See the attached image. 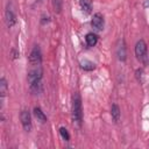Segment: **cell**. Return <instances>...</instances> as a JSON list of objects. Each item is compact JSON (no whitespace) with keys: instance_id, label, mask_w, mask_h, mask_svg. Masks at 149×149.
I'll list each match as a JSON object with an SVG mask.
<instances>
[{"instance_id":"obj_13","label":"cell","mask_w":149,"mask_h":149,"mask_svg":"<svg viewBox=\"0 0 149 149\" xmlns=\"http://www.w3.org/2000/svg\"><path fill=\"white\" fill-rule=\"evenodd\" d=\"M34 115H35V118L37 119V121H40V122H42V123L47 122V115L44 114V112H43L40 107H35V108H34Z\"/></svg>"},{"instance_id":"obj_16","label":"cell","mask_w":149,"mask_h":149,"mask_svg":"<svg viewBox=\"0 0 149 149\" xmlns=\"http://www.w3.org/2000/svg\"><path fill=\"white\" fill-rule=\"evenodd\" d=\"M62 3H63L62 0H52L54 9H55L56 13H61V10H62Z\"/></svg>"},{"instance_id":"obj_12","label":"cell","mask_w":149,"mask_h":149,"mask_svg":"<svg viewBox=\"0 0 149 149\" xmlns=\"http://www.w3.org/2000/svg\"><path fill=\"white\" fill-rule=\"evenodd\" d=\"M7 90H8L7 81H6L5 77H1V79H0V98H1V102H2L3 98L7 94Z\"/></svg>"},{"instance_id":"obj_11","label":"cell","mask_w":149,"mask_h":149,"mask_svg":"<svg viewBox=\"0 0 149 149\" xmlns=\"http://www.w3.org/2000/svg\"><path fill=\"white\" fill-rule=\"evenodd\" d=\"M85 41H86L87 47H94L97 44V42H98V36L95 34H93V33H88L85 36Z\"/></svg>"},{"instance_id":"obj_1","label":"cell","mask_w":149,"mask_h":149,"mask_svg":"<svg viewBox=\"0 0 149 149\" xmlns=\"http://www.w3.org/2000/svg\"><path fill=\"white\" fill-rule=\"evenodd\" d=\"M28 84L29 90L33 94H40L43 90L42 87V69L35 68L28 72Z\"/></svg>"},{"instance_id":"obj_14","label":"cell","mask_w":149,"mask_h":149,"mask_svg":"<svg viewBox=\"0 0 149 149\" xmlns=\"http://www.w3.org/2000/svg\"><path fill=\"white\" fill-rule=\"evenodd\" d=\"M80 7L81 10L85 14H90L92 12V0H80Z\"/></svg>"},{"instance_id":"obj_4","label":"cell","mask_w":149,"mask_h":149,"mask_svg":"<svg viewBox=\"0 0 149 149\" xmlns=\"http://www.w3.org/2000/svg\"><path fill=\"white\" fill-rule=\"evenodd\" d=\"M42 62V52L38 45H35L29 55V63L33 65H40Z\"/></svg>"},{"instance_id":"obj_18","label":"cell","mask_w":149,"mask_h":149,"mask_svg":"<svg viewBox=\"0 0 149 149\" xmlns=\"http://www.w3.org/2000/svg\"><path fill=\"white\" fill-rule=\"evenodd\" d=\"M12 56H13V59H15V58L19 57V52H16L15 49H13V50H12Z\"/></svg>"},{"instance_id":"obj_8","label":"cell","mask_w":149,"mask_h":149,"mask_svg":"<svg viewBox=\"0 0 149 149\" xmlns=\"http://www.w3.org/2000/svg\"><path fill=\"white\" fill-rule=\"evenodd\" d=\"M5 20H6V23H7L8 28H12L16 23V16H15L14 12L9 8V6L7 7V9L5 12Z\"/></svg>"},{"instance_id":"obj_6","label":"cell","mask_w":149,"mask_h":149,"mask_svg":"<svg viewBox=\"0 0 149 149\" xmlns=\"http://www.w3.org/2000/svg\"><path fill=\"white\" fill-rule=\"evenodd\" d=\"M91 26L92 28H94L95 30L98 31H101L104 29V26H105V20H104V16L102 14L100 13H95L91 20Z\"/></svg>"},{"instance_id":"obj_9","label":"cell","mask_w":149,"mask_h":149,"mask_svg":"<svg viewBox=\"0 0 149 149\" xmlns=\"http://www.w3.org/2000/svg\"><path fill=\"white\" fill-rule=\"evenodd\" d=\"M111 115H112V119L115 123H118L120 121V115H121V112H120V108L116 104H113L112 107H111Z\"/></svg>"},{"instance_id":"obj_2","label":"cell","mask_w":149,"mask_h":149,"mask_svg":"<svg viewBox=\"0 0 149 149\" xmlns=\"http://www.w3.org/2000/svg\"><path fill=\"white\" fill-rule=\"evenodd\" d=\"M72 119L78 126H81L83 107H81V99L78 93H74L72 95Z\"/></svg>"},{"instance_id":"obj_17","label":"cell","mask_w":149,"mask_h":149,"mask_svg":"<svg viewBox=\"0 0 149 149\" xmlns=\"http://www.w3.org/2000/svg\"><path fill=\"white\" fill-rule=\"evenodd\" d=\"M135 73H136V74H135V76H136V79H137V80L141 83V81H142V73H143L142 69H137Z\"/></svg>"},{"instance_id":"obj_7","label":"cell","mask_w":149,"mask_h":149,"mask_svg":"<svg viewBox=\"0 0 149 149\" xmlns=\"http://www.w3.org/2000/svg\"><path fill=\"white\" fill-rule=\"evenodd\" d=\"M116 56H118L119 61H121V62H125L126 61L127 52H126V43H125V40H120L119 41V44L116 47Z\"/></svg>"},{"instance_id":"obj_3","label":"cell","mask_w":149,"mask_h":149,"mask_svg":"<svg viewBox=\"0 0 149 149\" xmlns=\"http://www.w3.org/2000/svg\"><path fill=\"white\" fill-rule=\"evenodd\" d=\"M147 43L143 41V40H140L137 41L136 45H135V55L137 57V59L140 61H144L147 58Z\"/></svg>"},{"instance_id":"obj_15","label":"cell","mask_w":149,"mask_h":149,"mask_svg":"<svg viewBox=\"0 0 149 149\" xmlns=\"http://www.w3.org/2000/svg\"><path fill=\"white\" fill-rule=\"evenodd\" d=\"M59 134L62 135L63 140H65V141H69L70 140V134H69V132H68V129L65 127H61L59 128Z\"/></svg>"},{"instance_id":"obj_10","label":"cell","mask_w":149,"mask_h":149,"mask_svg":"<svg viewBox=\"0 0 149 149\" xmlns=\"http://www.w3.org/2000/svg\"><path fill=\"white\" fill-rule=\"evenodd\" d=\"M79 64H80V68L85 71H92V70L95 69V64L93 62L88 61V59H81L79 62Z\"/></svg>"},{"instance_id":"obj_5","label":"cell","mask_w":149,"mask_h":149,"mask_svg":"<svg viewBox=\"0 0 149 149\" xmlns=\"http://www.w3.org/2000/svg\"><path fill=\"white\" fill-rule=\"evenodd\" d=\"M20 120H21V123H22L24 130L26 132H30L33 125H31V115H30L29 111L23 109L21 112V114H20Z\"/></svg>"}]
</instances>
